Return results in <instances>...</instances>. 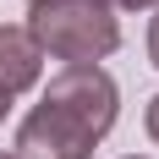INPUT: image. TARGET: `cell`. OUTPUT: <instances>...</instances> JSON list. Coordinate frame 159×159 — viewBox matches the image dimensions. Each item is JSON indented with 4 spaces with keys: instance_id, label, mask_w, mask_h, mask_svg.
<instances>
[{
    "instance_id": "1",
    "label": "cell",
    "mask_w": 159,
    "mask_h": 159,
    "mask_svg": "<svg viewBox=\"0 0 159 159\" xmlns=\"http://www.w3.org/2000/svg\"><path fill=\"white\" fill-rule=\"evenodd\" d=\"M28 33L39 55H55L66 66H99L121 44V22L110 0H33Z\"/></svg>"
},
{
    "instance_id": "2",
    "label": "cell",
    "mask_w": 159,
    "mask_h": 159,
    "mask_svg": "<svg viewBox=\"0 0 159 159\" xmlns=\"http://www.w3.org/2000/svg\"><path fill=\"white\" fill-rule=\"evenodd\" d=\"M44 104L66 110L77 126L104 137L115 126V115H121V88H115V77L104 66H61L49 77V88H44Z\"/></svg>"
},
{
    "instance_id": "3",
    "label": "cell",
    "mask_w": 159,
    "mask_h": 159,
    "mask_svg": "<svg viewBox=\"0 0 159 159\" xmlns=\"http://www.w3.org/2000/svg\"><path fill=\"white\" fill-rule=\"evenodd\" d=\"M93 132L77 126L66 110L55 104H33L22 115V126H16V148L11 159H93Z\"/></svg>"
},
{
    "instance_id": "4",
    "label": "cell",
    "mask_w": 159,
    "mask_h": 159,
    "mask_svg": "<svg viewBox=\"0 0 159 159\" xmlns=\"http://www.w3.org/2000/svg\"><path fill=\"white\" fill-rule=\"evenodd\" d=\"M39 71H44V55L33 44V33L0 22V88L16 99V93H28L33 82H39Z\"/></svg>"
},
{
    "instance_id": "5",
    "label": "cell",
    "mask_w": 159,
    "mask_h": 159,
    "mask_svg": "<svg viewBox=\"0 0 159 159\" xmlns=\"http://www.w3.org/2000/svg\"><path fill=\"white\" fill-rule=\"evenodd\" d=\"M143 121H148V137H154V143H159V93L148 99V115H143Z\"/></svg>"
},
{
    "instance_id": "6",
    "label": "cell",
    "mask_w": 159,
    "mask_h": 159,
    "mask_svg": "<svg viewBox=\"0 0 159 159\" xmlns=\"http://www.w3.org/2000/svg\"><path fill=\"white\" fill-rule=\"evenodd\" d=\"M148 61L159 66V16H154V22H148Z\"/></svg>"
},
{
    "instance_id": "7",
    "label": "cell",
    "mask_w": 159,
    "mask_h": 159,
    "mask_svg": "<svg viewBox=\"0 0 159 159\" xmlns=\"http://www.w3.org/2000/svg\"><path fill=\"white\" fill-rule=\"evenodd\" d=\"M110 6H126V11H143V6H159V0H110Z\"/></svg>"
},
{
    "instance_id": "8",
    "label": "cell",
    "mask_w": 159,
    "mask_h": 159,
    "mask_svg": "<svg viewBox=\"0 0 159 159\" xmlns=\"http://www.w3.org/2000/svg\"><path fill=\"white\" fill-rule=\"evenodd\" d=\"M6 110H11V93H6V88H0V121H6Z\"/></svg>"
},
{
    "instance_id": "9",
    "label": "cell",
    "mask_w": 159,
    "mask_h": 159,
    "mask_svg": "<svg viewBox=\"0 0 159 159\" xmlns=\"http://www.w3.org/2000/svg\"><path fill=\"white\" fill-rule=\"evenodd\" d=\"M0 159H11V154H0Z\"/></svg>"
},
{
    "instance_id": "10",
    "label": "cell",
    "mask_w": 159,
    "mask_h": 159,
    "mask_svg": "<svg viewBox=\"0 0 159 159\" xmlns=\"http://www.w3.org/2000/svg\"><path fill=\"white\" fill-rule=\"evenodd\" d=\"M28 6H33V0H28Z\"/></svg>"
},
{
    "instance_id": "11",
    "label": "cell",
    "mask_w": 159,
    "mask_h": 159,
    "mask_svg": "<svg viewBox=\"0 0 159 159\" xmlns=\"http://www.w3.org/2000/svg\"><path fill=\"white\" fill-rule=\"evenodd\" d=\"M132 159H137V154H132Z\"/></svg>"
}]
</instances>
